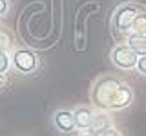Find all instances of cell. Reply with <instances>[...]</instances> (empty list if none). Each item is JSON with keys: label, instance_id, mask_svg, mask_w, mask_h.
Returning <instances> with one entry per match:
<instances>
[{"label": "cell", "instance_id": "obj_12", "mask_svg": "<svg viewBox=\"0 0 146 136\" xmlns=\"http://www.w3.org/2000/svg\"><path fill=\"white\" fill-rule=\"evenodd\" d=\"M135 69H137V73H139V75H144V76H146V54H144V56H139Z\"/></svg>", "mask_w": 146, "mask_h": 136}, {"label": "cell", "instance_id": "obj_16", "mask_svg": "<svg viewBox=\"0 0 146 136\" xmlns=\"http://www.w3.org/2000/svg\"><path fill=\"white\" fill-rule=\"evenodd\" d=\"M82 136H100V134H95V133H86V134H82Z\"/></svg>", "mask_w": 146, "mask_h": 136}, {"label": "cell", "instance_id": "obj_4", "mask_svg": "<svg viewBox=\"0 0 146 136\" xmlns=\"http://www.w3.org/2000/svg\"><path fill=\"white\" fill-rule=\"evenodd\" d=\"M110 58H111V63L117 67V69L130 71V69H135L137 60H139V54H137L128 44H121V45H115V47L111 49Z\"/></svg>", "mask_w": 146, "mask_h": 136}, {"label": "cell", "instance_id": "obj_3", "mask_svg": "<svg viewBox=\"0 0 146 136\" xmlns=\"http://www.w3.org/2000/svg\"><path fill=\"white\" fill-rule=\"evenodd\" d=\"M11 65L15 67V71L20 73V75H33L40 67V56L33 49L20 47V49H15V51H13Z\"/></svg>", "mask_w": 146, "mask_h": 136}, {"label": "cell", "instance_id": "obj_1", "mask_svg": "<svg viewBox=\"0 0 146 136\" xmlns=\"http://www.w3.org/2000/svg\"><path fill=\"white\" fill-rule=\"evenodd\" d=\"M91 102L102 111H121L133 102V91L121 78L99 76L91 87Z\"/></svg>", "mask_w": 146, "mask_h": 136}, {"label": "cell", "instance_id": "obj_5", "mask_svg": "<svg viewBox=\"0 0 146 136\" xmlns=\"http://www.w3.org/2000/svg\"><path fill=\"white\" fill-rule=\"evenodd\" d=\"M53 125H55V129H57L58 133L71 134L73 131L77 129L73 111H70V109H58V111H55V114H53Z\"/></svg>", "mask_w": 146, "mask_h": 136}, {"label": "cell", "instance_id": "obj_8", "mask_svg": "<svg viewBox=\"0 0 146 136\" xmlns=\"http://www.w3.org/2000/svg\"><path fill=\"white\" fill-rule=\"evenodd\" d=\"M128 45H130L139 56H144V54H146V35L131 33L130 36H128Z\"/></svg>", "mask_w": 146, "mask_h": 136}, {"label": "cell", "instance_id": "obj_9", "mask_svg": "<svg viewBox=\"0 0 146 136\" xmlns=\"http://www.w3.org/2000/svg\"><path fill=\"white\" fill-rule=\"evenodd\" d=\"M131 33H135V35H146V11H143L139 16H137Z\"/></svg>", "mask_w": 146, "mask_h": 136}, {"label": "cell", "instance_id": "obj_10", "mask_svg": "<svg viewBox=\"0 0 146 136\" xmlns=\"http://www.w3.org/2000/svg\"><path fill=\"white\" fill-rule=\"evenodd\" d=\"M11 45H13V38L9 36V33L0 29V51H9Z\"/></svg>", "mask_w": 146, "mask_h": 136}, {"label": "cell", "instance_id": "obj_15", "mask_svg": "<svg viewBox=\"0 0 146 136\" xmlns=\"http://www.w3.org/2000/svg\"><path fill=\"white\" fill-rule=\"evenodd\" d=\"M4 85H6V75H2V73H0V89H2Z\"/></svg>", "mask_w": 146, "mask_h": 136}, {"label": "cell", "instance_id": "obj_14", "mask_svg": "<svg viewBox=\"0 0 146 136\" xmlns=\"http://www.w3.org/2000/svg\"><path fill=\"white\" fill-rule=\"evenodd\" d=\"M100 136H119V133H117V131H115V129H113V127H111V129L104 131V133L100 134Z\"/></svg>", "mask_w": 146, "mask_h": 136}, {"label": "cell", "instance_id": "obj_6", "mask_svg": "<svg viewBox=\"0 0 146 136\" xmlns=\"http://www.w3.org/2000/svg\"><path fill=\"white\" fill-rule=\"evenodd\" d=\"M73 116H75V125L77 129L80 131H90L91 122H93V111L86 105H80L73 111Z\"/></svg>", "mask_w": 146, "mask_h": 136}, {"label": "cell", "instance_id": "obj_7", "mask_svg": "<svg viewBox=\"0 0 146 136\" xmlns=\"http://www.w3.org/2000/svg\"><path fill=\"white\" fill-rule=\"evenodd\" d=\"M111 129V122L106 114H93V122H91V127H90V133H95V134H102L104 131Z\"/></svg>", "mask_w": 146, "mask_h": 136}, {"label": "cell", "instance_id": "obj_2", "mask_svg": "<svg viewBox=\"0 0 146 136\" xmlns=\"http://www.w3.org/2000/svg\"><path fill=\"white\" fill-rule=\"evenodd\" d=\"M143 11H146V7L141 6V4H133V2L121 4V6L113 11V16H111V26H113V29H115V33H121V35L131 33L137 16Z\"/></svg>", "mask_w": 146, "mask_h": 136}, {"label": "cell", "instance_id": "obj_11", "mask_svg": "<svg viewBox=\"0 0 146 136\" xmlns=\"http://www.w3.org/2000/svg\"><path fill=\"white\" fill-rule=\"evenodd\" d=\"M9 67H11V56H9V53L7 51H0V73L6 75Z\"/></svg>", "mask_w": 146, "mask_h": 136}, {"label": "cell", "instance_id": "obj_13", "mask_svg": "<svg viewBox=\"0 0 146 136\" xmlns=\"http://www.w3.org/2000/svg\"><path fill=\"white\" fill-rule=\"evenodd\" d=\"M9 7H11L9 0H0V16L7 15V13H9Z\"/></svg>", "mask_w": 146, "mask_h": 136}]
</instances>
